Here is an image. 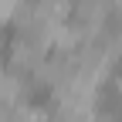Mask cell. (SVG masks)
<instances>
[{"label": "cell", "instance_id": "obj_1", "mask_svg": "<svg viewBox=\"0 0 122 122\" xmlns=\"http://www.w3.org/2000/svg\"><path fill=\"white\" fill-rule=\"evenodd\" d=\"M71 17H75L78 27H85L92 34V30H98L102 24H109L112 0H71Z\"/></svg>", "mask_w": 122, "mask_h": 122}, {"label": "cell", "instance_id": "obj_2", "mask_svg": "<svg viewBox=\"0 0 122 122\" xmlns=\"http://www.w3.org/2000/svg\"><path fill=\"white\" fill-rule=\"evenodd\" d=\"M37 4V14H44L48 20H65L68 14H71V0H34Z\"/></svg>", "mask_w": 122, "mask_h": 122}, {"label": "cell", "instance_id": "obj_3", "mask_svg": "<svg viewBox=\"0 0 122 122\" xmlns=\"http://www.w3.org/2000/svg\"><path fill=\"white\" fill-rule=\"evenodd\" d=\"M7 122H48V112H41L34 109V105H10V112H7Z\"/></svg>", "mask_w": 122, "mask_h": 122}, {"label": "cell", "instance_id": "obj_4", "mask_svg": "<svg viewBox=\"0 0 122 122\" xmlns=\"http://www.w3.org/2000/svg\"><path fill=\"white\" fill-rule=\"evenodd\" d=\"M7 112H10V105H7V102H0V122H7Z\"/></svg>", "mask_w": 122, "mask_h": 122}, {"label": "cell", "instance_id": "obj_5", "mask_svg": "<svg viewBox=\"0 0 122 122\" xmlns=\"http://www.w3.org/2000/svg\"><path fill=\"white\" fill-rule=\"evenodd\" d=\"M0 58H4V30H0Z\"/></svg>", "mask_w": 122, "mask_h": 122}, {"label": "cell", "instance_id": "obj_6", "mask_svg": "<svg viewBox=\"0 0 122 122\" xmlns=\"http://www.w3.org/2000/svg\"><path fill=\"white\" fill-rule=\"evenodd\" d=\"M112 4H122V0H112Z\"/></svg>", "mask_w": 122, "mask_h": 122}]
</instances>
